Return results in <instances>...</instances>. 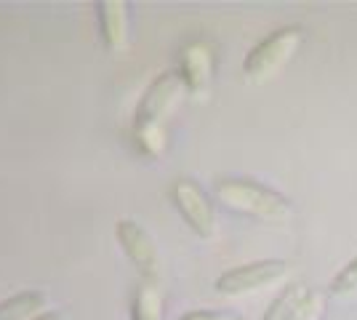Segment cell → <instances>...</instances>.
Listing matches in <instances>:
<instances>
[{
    "label": "cell",
    "mask_w": 357,
    "mask_h": 320,
    "mask_svg": "<svg viewBox=\"0 0 357 320\" xmlns=\"http://www.w3.org/2000/svg\"><path fill=\"white\" fill-rule=\"evenodd\" d=\"M323 310H326V299L320 291H310L301 296V302L296 305V310L291 312L288 320H320L323 318Z\"/></svg>",
    "instance_id": "cell-13"
},
{
    "label": "cell",
    "mask_w": 357,
    "mask_h": 320,
    "mask_svg": "<svg viewBox=\"0 0 357 320\" xmlns=\"http://www.w3.org/2000/svg\"><path fill=\"white\" fill-rule=\"evenodd\" d=\"M178 320H240L238 315H229V312H213V310H192V312H184Z\"/></svg>",
    "instance_id": "cell-14"
},
{
    "label": "cell",
    "mask_w": 357,
    "mask_h": 320,
    "mask_svg": "<svg viewBox=\"0 0 357 320\" xmlns=\"http://www.w3.org/2000/svg\"><path fill=\"white\" fill-rule=\"evenodd\" d=\"M96 24L107 54H120L131 40V6L126 0H99Z\"/></svg>",
    "instance_id": "cell-8"
},
{
    "label": "cell",
    "mask_w": 357,
    "mask_h": 320,
    "mask_svg": "<svg viewBox=\"0 0 357 320\" xmlns=\"http://www.w3.org/2000/svg\"><path fill=\"white\" fill-rule=\"evenodd\" d=\"M190 96L178 73H163L149 83L134 112V128H165L181 99Z\"/></svg>",
    "instance_id": "cell-3"
},
{
    "label": "cell",
    "mask_w": 357,
    "mask_h": 320,
    "mask_svg": "<svg viewBox=\"0 0 357 320\" xmlns=\"http://www.w3.org/2000/svg\"><path fill=\"white\" fill-rule=\"evenodd\" d=\"M288 273L285 259H256L248 264H238L216 277V291L222 296H245L253 291L275 286Z\"/></svg>",
    "instance_id": "cell-5"
},
{
    "label": "cell",
    "mask_w": 357,
    "mask_h": 320,
    "mask_svg": "<svg viewBox=\"0 0 357 320\" xmlns=\"http://www.w3.org/2000/svg\"><path fill=\"white\" fill-rule=\"evenodd\" d=\"M328 291H331L333 296H349V294H355L357 291V254L344 264L339 273L331 277Z\"/></svg>",
    "instance_id": "cell-12"
},
{
    "label": "cell",
    "mask_w": 357,
    "mask_h": 320,
    "mask_svg": "<svg viewBox=\"0 0 357 320\" xmlns=\"http://www.w3.org/2000/svg\"><path fill=\"white\" fill-rule=\"evenodd\" d=\"M213 195L222 203L224 208L248 216V219H259L267 224H283L294 216L291 200L283 192L272 190L267 184L256 182V179H219L213 187Z\"/></svg>",
    "instance_id": "cell-1"
},
{
    "label": "cell",
    "mask_w": 357,
    "mask_h": 320,
    "mask_svg": "<svg viewBox=\"0 0 357 320\" xmlns=\"http://www.w3.org/2000/svg\"><path fill=\"white\" fill-rule=\"evenodd\" d=\"M304 294H307V289H304L301 283L285 286V289L272 299V305L267 307V312L261 315V320H288L291 318V312L296 310V305L301 302Z\"/></svg>",
    "instance_id": "cell-11"
},
{
    "label": "cell",
    "mask_w": 357,
    "mask_h": 320,
    "mask_svg": "<svg viewBox=\"0 0 357 320\" xmlns=\"http://www.w3.org/2000/svg\"><path fill=\"white\" fill-rule=\"evenodd\" d=\"M115 238H118L123 254L128 257V261L139 267L142 277L158 280L160 275V254H158V243L149 235L147 229L142 227L136 219H120L115 224Z\"/></svg>",
    "instance_id": "cell-6"
},
{
    "label": "cell",
    "mask_w": 357,
    "mask_h": 320,
    "mask_svg": "<svg viewBox=\"0 0 357 320\" xmlns=\"http://www.w3.org/2000/svg\"><path fill=\"white\" fill-rule=\"evenodd\" d=\"M171 203L184 219V224L192 229L197 238L216 235V206L211 195L195 179H176L168 190Z\"/></svg>",
    "instance_id": "cell-4"
},
{
    "label": "cell",
    "mask_w": 357,
    "mask_h": 320,
    "mask_svg": "<svg viewBox=\"0 0 357 320\" xmlns=\"http://www.w3.org/2000/svg\"><path fill=\"white\" fill-rule=\"evenodd\" d=\"M32 320H61L59 312H51V310H45V312H40L38 318H32Z\"/></svg>",
    "instance_id": "cell-15"
},
{
    "label": "cell",
    "mask_w": 357,
    "mask_h": 320,
    "mask_svg": "<svg viewBox=\"0 0 357 320\" xmlns=\"http://www.w3.org/2000/svg\"><path fill=\"white\" fill-rule=\"evenodd\" d=\"M178 77L190 96H206L216 73V51L208 40H192L178 54Z\"/></svg>",
    "instance_id": "cell-7"
},
{
    "label": "cell",
    "mask_w": 357,
    "mask_h": 320,
    "mask_svg": "<svg viewBox=\"0 0 357 320\" xmlns=\"http://www.w3.org/2000/svg\"><path fill=\"white\" fill-rule=\"evenodd\" d=\"M45 294L43 291H19L14 296L0 302V320H32L45 312Z\"/></svg>",
    "instance_id": "cell-10"
},
{
    "label": "cell",
    "mask_w": 357,
    "mask_h": 320,
    "mask_svg": "<svg viewBox=\"0 0 357 320\" xmlns=\"http://www.w3.org/2000/svg\"><path fill=\"white\" fill-rule=\"evenodd\" d=\"M301 40H304V30L298 24L269 32L267 38H261L248 51V56L243 59V75H245V80L264 83L269 77H275L288 61L294 59V54L298 51Z\"/></svg>",
    "instance_id": "cell-2"
},
{
    "label": "cell",
    "mask_w": 357,
    "mask_h": 320,
    "mask_svg": "<svg viewBox=\"0 0 357 320\" xmlns=\"http://www.w3.org/2000/svg\"><path fill=\"white\" fill-rule=\"evenodd\" d=\"M131 320H163V291L158 280H139L131 299Z\"/></svg>",
    "instance_id": "cell-9"
}]
</instances>
